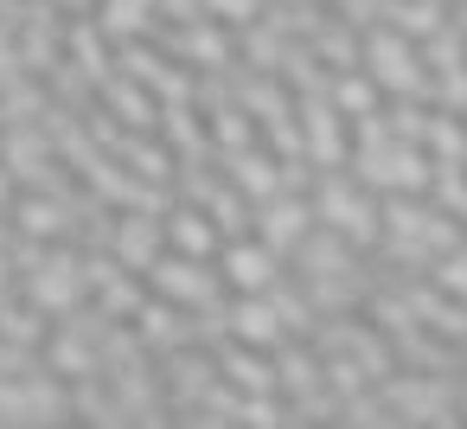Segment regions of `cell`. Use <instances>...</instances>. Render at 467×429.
<instances>
[{
  "label": "cell",
  "instance_id": "1",
  "mask_svg": "<svg viewBox=\"0 0 467 429\" xmlns=\"http://www.w3.org/2000/svg\"><path fill=\"white\" fill-rule=\"evenodd\" d=\"M307 205H314V225L339 231L352 250H371V244H378V193L358 186L346 167H314Z\"/></svg>",
  "mask_w": 467,
  "mask_h": 429
},
{
  "label": "cell",
  "instance_id": "2",
  "mask_svg": "<svg viewBox=\"0 0 467 429\" xmlns=\"http://www.w3.org/2000/svg\"><path fill=\"white\" fill-rule=\"evenodd\" d=\"M384 403L397 423H429V429H454L461 423V378L454 371H416V365H397L378 378Z\"/></svg>",
  "mask_w": 467,
  "mask_h": 429
},
{
  "label": "cell",
  "instance_id": "3",
  "mask_svg": "<svg viewBox=\"0 0 467 429\" xmlns=\"http://www.w3.org/2000/svg\"><path fill=\"white\" fill-rule=\"evenodd\" d=\"M269 359H275V391L288 403V423H339V397L320 378V352L301 333H288Z\"/></svg>",
  "mask_w": 467,
  "mask_h": 429
},
{
  "label": "cell",
  "instance_id": "4",
  "mask_svg": "<svg viewBox=\"0 0 467 429\" xmlns=\"http://www.w3.org/2000/svg\"><path fill=\"white\" fill-rule=\"evenodd\" d=\"M358 71L384 90V97H422L429 103V71L416 58V39H403L397 26H365L358 33Z\"/></svg>",
  "mask_w": 467,
  "mask_h": 429
},
{
  "label": "cell",
  "instance_id": "5",
  "mask_svg": "<svg viewBox=\"0 0 467 429\" xmlns=\"http://www.w3.org/2000/svg\"><path fill=\"white\" fill-rule=\"evenodd\" d=\"M346 173L358 180V186H371V193H429V154H422V141H371V148H352L346 154Z\"/></svg>",
  "mask_w": 467,
  "mask_h": 429
},
{
  "label": "cell",
  "instance_id": "6",
  "mask_svg": "<svg viewBox=\"0 0 467 429\" xmlns=\"http://www.w3.org/2000/svg\"><path fill=\"white\" fill-rule=\"evenodd\" d=\"M0 167L20 186H39V193H71L78 186V173L52 154V135L39 122H0Z\"/></svg>",
  "mask_w": 467,
  "mask_h": 429
},
{
  "label": "cell",
  "instance_id": "7",
  "mask_svg": "<svg viewBox=\"0 0 467 429\" xmlns=\"http://www.w3.org/2000/svg\"><path fill=\"white\" fill-rule=\"evenodd\" d=\"M20 295L39 308V314H71V308H84L90 301V282H84V256H78V244H52L26 276H20Z\"/></svg>",
  "mask_w": 467,
  "mask_h": 429
},
{
  "label": "cell",
  "instance_id": "8",
  "mask_svg": "<svg viewBox=\"0 0 467 429\" xmlns=\"http://www.w3.org/2000/svg\"><path fill=\"white\" fill-rule=\"evenodd\" d=\"M141 282H148V295H161V301H173V308H212V301L231 295L212 256H180V250H161Z\"/></svg>",
  "mask_w": 467,
  "mask_h": 429
},
{
  "label": "cell",
  "instance_id": "9",
  "mask_svg": "<svg viewBox=\"0 0 467 429\" xmlns=\"http://www.w3.org/2000/svg\"><path fill=\"white\" fill-rule=\"evenodd\" d=\"M295 122H301V161H307V167H346V154H352V129H346V116L333 110L327 90L295 97Z\"/></svg>",
  "mask_w": 467,
  "mask_h": 429
},
{
  "label": "cell",
  "instance_id": "10",
  "mask_svg": "<svg viewBox=\"0 0 467 429\" xmlns=\"http://www.w3.org/2000/svg\"><path fill=\"white\" fill-rule=\"evenodd\" d=\"M154 365H161V391H167V416H173V423H186L192 403L218 384V359H212V346H173V352H161Z\"/></svg>",
  "mask_w": 467,
  "mask_h": 429
},
{
  "label": "cell",
  "instance_id": "11",
  "mask_svg": "<svg viewBox=\"0 0 467 429\" xmlns=\"http://www.w3.org/2000/svg\"><path fill=\"white\" fill-rule=\"evenodd\" d=\"M212 263H218V276H224V288H231V295H263V288H269V282L288 269V263H282V256H275V250H269L256 231L224 237Z\"/></svg>",
  "mask_w": 467,
  "mask_h": 429
},
{
  "label": "cell",
  "instance_id": "12",
  "mask_svg": "<svg viewBox=\"0 0 467 429\" xmlns=\"http://www.w3.org/2000/svg\"><path fill=\"white\" fill-rule=\"evenodd\" d=\"M14 39H20V65H26L33 78H46V71L65 58V14H58V0H26Z\"/></svg>",
  "mask_w": 467,
  "mask_h": 429
},
{
  "label": "cell",
  "instance_id": "13",
  "mask_svg": "<svg viewBox=\"0 0 467 429\" xmlns=\"http://www.w3.org/2000/svg\"><path fill=\"white\" fill-rule=\"evenodd\" d=\"M307 225H314V205H307V193H269L263 205H250V231L288 263V250L307 237Z\"/></svg>",
  "mask_w": 467,
  "mask_h": 429
},
{
  "label": "cell",
  "instance_id": "14",
  "mask_svg": "<svg viewBox=\"0 0 467 429\" xmlns=\"http://www.w3.org/2000/svg\"><path fill=\"white\" fill-rule=\"evenodd\" d=\"M129 327H135V340L161 359V352H173V346H199V327H192V308H173V301H161V295H148L135 314H129Z\"/></svg>",
  "mask_w": 467,
  "mask_h": 429
},
{
  "label": "cell",
  "instance_id": "15",
  "mask_svg": "<svg viewBox=\"0 0 467 429\" xmlns=\"http://www.w3.org/2000/svg\"><path fill=\"white\" fill-rule=\"evenodd\" d=\"M167 250V225L161 212H116V231H109V256L135 276H148V263Z\"/></svg>",
  "mask_w": 467,
  "mask_h": 429
},
{
  "label": "cell",
  "instance_id": "16",
  "mask_svg": "<svg viewBox=\"0 0 467 429\" xmlns=\"http://www.w3.org/2000/svg\"><path fill=\"white\" fill-rule=\"evenodd\" d=\"M218 167H224V180L250 199V205H263L269 193H282V154H269L263 141H250V148H231V154H218Z\"/></svg>",
  "mask_w": 467,
  "mask_h": 429
},
{
  "label": "cell",
  "instance_id": "17",
  "mask_svg": "<svg viewBox=\"0 0 467 429\" xmlns=\"http://www.w3.org/2000/svg\"><path fill=\"white\" fill-rule=\"evenodd\" d=\"M365 250H352L339 231H327V225H307V237L288 250V276H339V269H352Z\"/></svg>",
  "mask_w": 467,
  "mask_h": 429
},
{
  "label": "cell",
  "instance_id": "18",
  "mask_svg": "<svg viewBox=\"0 0 467 429\" xmlns=\"http://www.w3.org/2000/svg\"><path fill=\"white\" fill-rule=\"evenodd\" d=\"M161 225H167V250H180V256H218V244H224V231L205 218V205H186V199H173L161 212Z\"/></svg>",
  "mask_w": 467,
  "mask_h": 429
},
{
  "label": "cell",
  "instance_id": "19",
  "mask_svg": "<svg viewBox=\"0 0 467 429\" xmlns=\"http://www.w3.org/2000/svg\"><path fill=\"white\" fill-rule=\"evenodd\" d=\"M224 314H231V340H244V346L275 352V346L288 340V327H282V314L269 308V295H231Z\"/></svg>",
  "mask_w": 467,
  "mask_h": 429
},
{
  "label": "cell",
  "instance_id": "20",
  "mask_svg": "<svg viewBox=\"0 0 467 429\" xmlns=\"http://www.w3.org/2000/svg\"><path fill=\"white\" fill-rule=\"evenodd\" d=\"M212 359H218V378H224V384H237V391H275V359H269L263 346L218 340Z\"/></svg>",
  "mask_w": 467,
  "mask_h": 429
},
{
  "label": "cell",
  "instance_id": "21",
  "mask_svg": "<svg viewBox=\"0 0 467 429\" xmlns=\"http://www.w3.org/2000/svg\"><path fill=\"white\" fill-rule=\"evenodd\" d=\"M90 20L103 26L109 46H122V39H148V33L161 26V0H97Z\"/></svg>",
  "mask_w": 467,
  "mask_h": 429
},
{
  "label": "cell",
  "instance_id": "22",
  "mask_svg": "<svg viewBox=\"0 0 467 429\" xmlns=\"http://www.w3.org/2000/svg\"><path fill=\"white\" fill-rule=\"evenodd\" d=\"M65 58L90 78V84H103L109 71H116V46L103 39V26L84 14V20H65Z\"/></svg>",
  "mask_w": 467,
  "mask_h": 429
},
{
  "label": "cell",
  "instance_id": "23",
  "mask_svg": "<svg viewBox=\"0 0 467 429\" xmlns=\"http://www.w3.org/2000/svg\"><path fill=\"white\" fill-rule=\"evenodd\" d=\"M154 135L173 148V161H199V154H212V141H205V116H199L192 97H186V103H161Z\"/></svg>",
  "mask_w": 467,
  "mask_h": 429
},
{
  "label": "cell",
  "instance_id": "24",
  "mask_svg": "<svg viewBox=\"0 0 467 429\" xmlns=\"http://www.w3.org/2000/svg\"><path fill=\"white\" fill-rule=\"evenodd\" d=\"M307 52H314L333 78H339V71H358V26H346V20L327 7V20L307 33Z\"/></svg>",
  "mask_w": 467,
  "mask_h": 429
},
{
  "label": "cell",
  "instance_id": "25",
  "mask_svg": "<svg viewBox=\"0 0 467 429\" xmlns=\"http://www.w3.org/2000/svg\"><path fill=\"white\" fill-rule=\"evenodd\" d=\"M71 423H103V429H122V403L109 391L103 371H84L71 378Z\"/></svg>",
  "mask_w": 467,
  "mask_h": 429
},
{
  "label": "cell",
  "instance_id": "26",
  "mask_svg": "<svg viewBox=\"0 0 467 429\" xmlns=\"http://www.w3.org/2000/svg\"><path fill=\"white\" fill-rule=\"evenodd\" d=\"M422 154H429V167H467V122H461L454 110H435V103H429Z\"/></svg>",
  "mask_w": 467,
  "mask_h": 429
},
{
  "label": "cell",
  "instance_id": "27",
  "mask_svg": "<svg viewBox=\"0 0 467 429\" xmlns=\"http://www.w3.org/2000/svg\"><path fill=\"white\" fill-rule=\"evenodd\" d=\"M205 116V141H212V154H231V148H250L256 141V122H250V110L231 97V103H212V110H199Z\"/></svg>",
  "mask_w": 467,
  "mask_h": 429
},
{
  "label": "cell",
  "instance_id": "28",
  "mask_svg": "<svg viewBox=\"0 0 467 429\" xmlns=\"http://www.w3.org/2000/svg\"><path fill=\"white\" fill-rule=\"evenodd\" d=\"M52 333V314H39L20 288L14 295H0V340H20V346H46Z\"/></svg>",
  "mask_w": 467,
  "mask_h": 429
},
{
  "label": "cell",
  "instance_id": "29",
  "mask_svg": "<svg viewBox=\"0 0 467 429\" xmlns=\"http://www.w3.org/2000/svg\"><path fill=\"white\" fill-rule=\"evenodd\" d=\"M448 20V0H384V26H397L403 39H429Z\"/></svg>",
  "mask_w": 467,
  "mask_h": 429
},
{
  "label": "cell",
  "instance_id": "30",
  "mask_svg": "<svg viewBox=\"0 0 467 429\" xmlns=\"http://www.w3.org/2000/svg\"><path fill=\"white\" fill-rule=\"evenodd\" d=\"M327 97H333V110H339L346 122H358V116H371V110L384 103V90H378L365 71H339V78L327 84Z\"/></svg>",
  "mask_w": 467,
  "mask_h": 429
},
{
  "label": "cell",
  "instance_id": "31",
  "mask_svg": "<svg viewBox=\"0 0 467 429\" xmlns=\"http://www.w3.org/2000/svg\"><path fill=\"white\" fill-rule=\"evenodd\" d=\"M199 205H205V218H212L224 237H244V231H250V199H244L231 180H218V186H212Z\"/></svg>",
  "mask_w": 467,
  "mask_h": 429
},
{
  "label": "cell",
  "instance_id": "32",
  "mask_svg": "<svg viewBox=\"0 0 467 429\" xmlns=\"http://www.w3.org/2000/svg\"><path fill=\"white\" fill-rule=\"evenodd\" d=\"M339 423H352V429H390L397 416H390V403H384V391H378V384H365V391H352V397H339Z\"/></svg>",
  "mask_w": 467,
  "mask_h": 429
},
{
  "label": "cell",
  "instance_id": "33",
  "mask_svg": "<svg viewBox=\"0 0 467 429\" xmlns=\"http://www.w3.org/2000/svg\"><path fill=\"white\" fill-rule=\"evenodd\" d=\"M429 282H435V288H448L454 301H467V237H461L454 250H441V256L429 263Z\"/></svg>",
  "mask_w": 467,
  "mask_h": 429
},
{
  "label": "cell",
  "instance_id": "34",
  "mask_svg": "<svg viewBox=\"0 0 467 429\" xmlns=\"http://www.w3.org/2000/svg\"><path fill=\"white\" fill-rule=\"evenodd\" d=\"M429 103L435 110H467V65H448V71H429Z\"/></svg>",
  "mask_w": 467,
  "mask_h": 429
},
{
  "label": "cell",
  "instance_id": "35",
  "mask_svg": "<svg viewBox=\"0 0 467 429\" xmlns=\"http://www.w3.org/2000/svg\"><path fill=\"white\" fill-rule=\"evenodd\" d=\"M199 7H205L218 26H231V33H237V26H250V20L269 7V0H199Z\"/></svg>",
  "mask_w": 467,
  "mask_h": 429
},
{
  "label": "cell",
  "instance_id": "36",
  "mask_svg": "<svg viewBox=\"0 0 467 429\" xmlns=\"http://www.w3.org/2000/svg\"><path fill=\"white\" fill-rule=\"evenodd\" d=\"M327 7H333V14H339L346 26H358V33L384 20V0H327Z\"/></svg>",
  "mask_w": 467,
  "mask_h": 429
},
{
  "label": "cell",
  "instance_id": "37",
  "mask_svg": "<svg viewBox=\"0 0 467 429\" xmlns=\"http://www.w3.org/2000/svg\"><path fill=\"white\" fill-rule=\"evenodd\" d=\"M14 193H20V180H14L7 167H0V212H7V205H14Z\"/></svg>",
  "mask_w": 467,
  "mask_h": 429
},
{
  "label": "cell",
  "instance_id": "38",
  "mask_svg": "<svg viewBox=\"0 0 467 429\" xmlns=\"http://www.w3.org/2000/svg\"><path fill=\"white\" fill-rule=\"evenodd\" d=\"M90 7H97V0H58V14H65V20H84Z\"/></svg>",
  "mask_w": 467,
  "mask_h": 429
},
{
  "label": "cell",
  "instance_id": "39",
  "mask_svg": "<svg viewBox=\"0 0 467 429\" xmlns=\"http://www.w3.org/2000/svg\"><path fill=\"white\" fill-rule=\"evenodd\" d=\"M14 237H20V231H14V218H7V212H0V256H7V250H14Z\"/></svg>",
  "mask_w": 467,
  "mask_h": 429
},
{
  "label": "cell",
  "instance_id": "40",
  "mask_svg": "<svg viewBox=\"0 0 467 429\" xmlns=\"http://www.w3.org/2000/svg\"><path fill=\"white\" fill-rule=\"evenodd\" d=\"M14 288H20V276H14V263H7V256H0V295H14Z\"/></svg>",
  "mask_w": 467,
  "mask_h": 429
},
{
  "label": "cell",
  "instance_id": "41",
  "mask_svg": "<svg viewBox=\"0 0 467 429\" xmlns=\"http://www.w3.org/2000/svg\"><path fill=\"white\" fill-rule=\"evenodd\" d=\"M461 423H467V371H461Z\"/></svg>",
  "mask_w": 467,
  "mask_h": 429
},
{
  "label": "cell",
  "instance_id": "42",
  "mask_svg": "<svg viewBox=\"0 0 467 429\" xmlns=\"http://www.w3.org/2000/svg\"><path fill=\"white\" fill-rule=\"evenodd\" d=\"M461 7H467V0H448V14H461Z\"/></svg>",
  "mask_w": 467,
  "mask_h": 429
}]
</instances>
